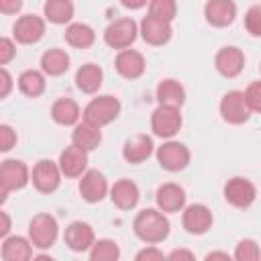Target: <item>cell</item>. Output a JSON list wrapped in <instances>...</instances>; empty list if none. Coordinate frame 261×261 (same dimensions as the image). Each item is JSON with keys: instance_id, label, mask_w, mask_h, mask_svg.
Segmentation results:
<instances>
[{"instance_id": "obj_1", "label": "cell", "mask_w": 261, "mask_h": 261, "mask_svg": "<svg viewBox=\"0 0 261 261\" xmlns=\"http://www.w3.org/2000/svg\"><path fill=\"white\" fill-rule=\"evenodd\" d=\"M133 230L135 234L147 243V245H157L161 241L167 239L169 234V220L163 214V210H155V208H145L141 210L135 220H133Z\"/></svg>"}, {"instance_id": "obj_2", "label": "cell", "mask_w": 261, "mask_h": 261, "mask_svg": "<svg viewBox=\"0 0 261 261\" xmlns=\"http://www.w3.org/2000/svg\"><path fill=\"white\" fill-rule=\"evenodd\" d=\"M82 114H84V120L86 122L102 128V126L110 124L120 114V102H118L116 96L104 94V96H98V98L90 100Z\"/></svg>"}, {"instance_id": "obj_3", "label": "cell", "mask_w": 261, "mask_h": 261, "mask_svg": "<svg viewBox=\"0 0 261 261\" xmlns=\"http://www.w3.org/2000/svg\"><path fill=\"white\" fill-rule=\"evenodd\" d=\"M181 128V114L177 106L159 104L151 114V130L161 139H171Z\"/></svg>"}, {"instance_id": "obj_4", "label": "cell", "mask_w": 261, "mask_h": 261, "mask_svg": "<svg viewBox=\"0 0 261 261\" xmlns=\"http://www.w3.org/2000/svg\"><path fill=\"white\" fill-rule=\"evenodd\" d=\"M57 234H59V226L51 214H45V212L37 214L29 222V239H31L33 247H37V249L53 247L57 241Z\"/></svg>"}, {"instance_id": "obj_5", "label": "cell", "mask_w": 261, "mask_h": 261, "mask_svg": "<svg viewBox=\"0 0 261 261\" xmlns=\"http://www.w3.org/2000/svg\"><path fill=\"white\" fill-rule=\"evenodd\" d=\"M137 33H139V29H137V22L133 18H128V16L116 18L114 22H110L106 27V31H104V43L108 47H112V49L122 51V49H128L135 43Z\"/></svg>"}, {"instance_id": "obj_6", "label": "cell", "mask_w": 261, "mask_h": 261, "mask_svg": "<svg viewBox=\"0 0 261 261\" xmlns=\"http://www.w3.org/2000/svg\"><path fill=\"white\" fill-rule=\"evenodd\" d=\"M29 184V167L18 159H6L0 167V186H2V202L8 192L22 190Z\"/></svg>"}, {"instance_id": "obj_7", "label": "cell", "mask_w": 261, "mask_h": 261, "mask_svg": "<svg viewBox=\"0 0 261 261\" xmlns=\"http://www.w3.org/2000/svg\"><path fill=\"white\" fill-rule=\"evenodd\" d=\"M61 175L63 173H61L59 163H55L51 159H41L35 163L31 179H33V186L41 194H53L61 184Z\"/></svg>"}, {"instance_id": "obj_8", "label": "cell", "mask_w": 261, "mask_h": 261, "mask_svg": "<svg viewBox=\"0 0 261 261\" xmlns=\"http://www.w3.org/2000/svg\"><path fill=\"white\" fill-rule=\"evenodd\" d=\"M220 116L222 120H226L228 124H243L249 120L251 116V108L245 100V92L232 90L226 92L220 100Z\"/></svg>"}, {"instance_id": "obj_9", "label": "cell", "mask_w": 261, "mask_h": 261, "mask_svg": "<svg viewBox=\"0 0 261 261\" xmlns=\"http://www.w3.org/2000/svg\"><path fill=\"white\" fill-rule=\"evenodd\" d=\"M157 161L167 171H181L190 163V149L179 141H167L157 147Z\"/></svg>"}, {"instance_id": "obj_10", "label": "cell", "mask_w": 261, "mask_h": 261, "mask_svg": "<svg viewBox=\"0 0 261 261\" xmlns=\"http://www.w3.org/2000/svg\"><path fill=\"white\" fill-rule=\"evenodd\" d=\"M257 190L247 177H230L224 186V198L234 208H249L255 202Z\"/></svg>"}, {"instance_id": "obj_11", "label": "cell", "mask_w": 261, "mask_h": 261, "mask_svg": "<svg viewBox=\"0 0 261 261\" xmlns=\"http://www.w3.org/2000/svg\"><path fill=\"white\" fill-rule=\"evenodd\" d=\"M139 33H141V37H143L145 43L159 47V45L169 43L173 31H171V22H167V20H163V18H157V16H153V14H147V16L141 20Z\"/></svg>"}, {"instance_id": "obj_12", "label": "cell", "mask_w": 261, "mask_h": 261, "mask_svg": "<svg viewBox=\"0 0 261 261\" xmlns=\"http://www.w3.org/2000/svg\"><path fill=\"white\" fill-rule=\"evenodd\" d=\"M14 39L20 45H33L43 39L45 35V20L37 14H22L14 22Z\"/></svg>"}, {"instance_id": "obj_13", "label": "cell", "mask_w": 261, "mask_h": 261, "mask_svg": "<svg viewBox=\"0 0 261 261\" xmlns=\"http://www.w3.org/2000/svg\"><path fill=\"white\" fill-rule=\"evenodd\" d=\"M57 163L65 177H80L86 173V167H88V151L71 143L69 147H65L59 153Z\"/></svg>"}, {"instance_id": "obj_14", "label": "cell", "mask_w": 261, "mask_h": 261, "mask_svg": "<svg viewBox=\"0 0 261 261\" xmlns=\"http://www.w3.org/2000/svg\"><path fill=\"white\" fill-rule=\"evenodd\" d=\"M181 224L190 234H204L212 226V212L204 204H190L184 208Z\"/></svg>"}, {"instance_id": "obj_15", "label": "cell", "mask_w": 261, "mask_h": 261, "mask_svg": "<svg viewBox=\"0 0 261 261\" xmlns=\"http://www.w3.org/2000/svg\"><path fill=\"white\" fill-rule=\"evenodd\" d=\"M214 67L224 77H237L245 67V55L239 47H222L214 57Z\"/></svg>"}, {"instance_id": "obj_16", "label": "cell", "mask_w": 261, "mask_h": 261, "mask_svg": "<svg viewBox=\"0 0 261 261\" xmlns=\"http://www.w3.org/2000/svg\"><path fill=\"white\" fill-rule=\"evenodd\" d=\"M204 16L208 24L216 29L228 27L237 18V4L234 0H208L204 6Z\"/></svg>"}, {"instance_id": "obj_17", "label": "cell", "mask_w": 261, "mask_h": 261, "mask_svg": "<svg viewBox=\"0 0 261 261\" xmlns=\"http://www.w3.org/2000/svg\"><path fill=\"white\" fill-rule=\"evenodd\" d=\"M80 194L86 202L96 204L102 202L104 196L108 194V181L104 177V173H100L98 169H90L82 175L80 179Z\"/></svg>"}, {"instance_id": "obj_18", "label": "cell", "mask_w": 261, "mask_h": 261, "mask_svg": "<svg viewBox=\"0 0 261 261\" xmlns=\"http://www.w3.org/2000/svg\"><path fill=\"white\" fill-rule=\"evenodd\" d=\"M63 241L65 245L75 251V253H84V251H90L92 245L96 243L94 241V230L88 222H82V220H75L71 222L67 228H65V234H63Z\"/></svg>"}, {"instance_id": "obj_19", "label": "cell", "mask_w": 261, "mask_h": 261, "mask_svg": "<svg viewBox=\"0 0 261 261\" xmlns=\"http://www.w3.org/2000/svg\"><path fill=\"white\" fill-rule=\"evenodd\" d=\"M114 67L122 77L137 80V77H141L145 73L147 63H145L143 53H139L135 49H122V51H118V55L114 59Z\"/></svg>"}, {"instance_id": "obj_20", "label": "cell", "mask_w": 261, "mask_h": 261, "mask_svg": "<svg viewBox=\"0 0 261 261\" xmlns=\"http://www.w3.org/2000/svg\"><path fill=\"white\" fill-rule=\"evenodd\" d=\"M155 202H157V208L163 212H179L186 206V192L181 186L169 181L159 186L155 194Z\"/></svg>"}, {"instance_id": "obj_21", "label": "cell", "mask_w": 261, "mask_h": 261, "mask_svg": "<svg viewBox=\"0 0 261 261\" xmlns=\"http://www.w3.org/2000/svg\"><path fill=\"white\" fill-rule=\"evenodd\" d=\"M139 188L135 181L130 179H118L112 188H110V200L116 208L120 210H133L139 204Z\"/></svg>"}, {"instance_id": "obj_22", "label": "cell", "mask_w": 261, "mask_h": 261, "mask_svg": "<svg viewBox=\"0 0 261 261\" xmlns=\"http://www.w3.org/2000/svg\"><path fill=\"white\" fill-rule=\"evenodd\" d=\"M80 116H82L80 106L71 98H59L51 106V118L57 124H61V126H75L77 120H80Z\"/></svg>"}, {"instance_id": "obj_23", "label": "cell", "mask_w": 261, "mask_h": 261, "mask_svg": "<svg viewBox=\"0 0 261 261\" xmlns=\"http://www.w3.org/2000/svg\"><path fill=\"white\" fill-rule=\"evenodd\" d=\"M153 153V139L147 135H137L128 139L122 147V157L128 163H143Z\"/></svg>"}, {"instance_id": "obj_24", "label": "cell", "mask_w": 261, "mask_h": 261, "mask_svg": "<svg viewBox=\"0 0 261 261\" xmlns=\"http://www.w3.org/2000/svg\"><path fill=\"white\" fill-rule=\"evenodd\" d=\"M33 257V243L24 237H6L2 243L4 261H29Z\"/></svg>"}, {"instance_id": "obj_25", "label": "cell", "mask_w": 261, "mask_h": 261, "mask_svg": "<svg viewBox=\"0 0 261 261\" xmlns=\"http://www.w3.org/2000/svg\"><path fill=\"white\" fill-rule=\"evenodd\" d=\"M104 80L102 69L96 63H86L75 71V86L84 92V94H94L100 90Z\"/></svg>"}, {"instance_id": "obj_26", "label": "cell", "mask_w": 261, "mask_h": 261, "mask_svg": "<svg viewBox=\"0 0 261 261\" xmlns=\"http://www.w3.org/2000/svg\"><path fill=\"white\" fill-rule=\"evenodd\" d=\"M71 143L86 149V151H94L100 143H102V133L98 126L90 124V122H80L73 126V133H71Z\"/></svg>"}, {"instance_id": "obj_27", "label": "cell", "mask_w": 261, "mask_h": 261, "mask_svg": "<svg viewBox=\"0 0 261 261\" xmlns=\"http://www.w3.org/2000/svg\"><path fill=\"white\" fill-rule=\"evenodd\" d=\"M157 102L159 104H167V106H181L186 102V90L179 82L175 80H161L157 90H155Z\"/></svg>"}, {"instance_id": "obj_28", "label": "cell", "mask_w": 261, "mask_h": 261, "mask_svg": "<svg viewBox=\"0 0 261 261\" xmlns=\"http://www.w3.org/2000/svg\"><path fill=\"white\" fill-rule=\"evenodd\" d=\"M65 41H67V45H71L75 49H88V47L94 45L96 33L86 22H71L65 29Z\"/></svg>"}, {"instance_id": "obj_29", "label": "cell", "mask_w": 261, "mask_h": 261, "mask_svg": "<svg viewBox=\"0 0 261 261\" xmlns=\"http://www.w3.org/2000/svg\"><path fill=\"white\" fill-rule=\"evenodd\" d=\"M41 69L47 75H63L69 69V55L63 49H49L41 55Z\"/></svg>"}, {"instance_id": "obj_30", "label": "cell", "mask_w": 261, "mask_h": 261, "mask_svg": "<svg viewBox=\"0 0 261 261\" xmlns=\"http://www.w3.org/2000/svg\"><path fill=\"white\" fill-rule=\"evenodd\" d=\"M43 14L53 24H65L73 18V2L71 0H45Z\"/></svg>"}, {"instance_id": "obj_31", "label": "cell", "mask_w": 261, "mask_h": 261, "mask_svg": "<svg viewBox=\"0 0 261 261\" xmlns=\"http://www.w3.org/2000/svg\"><path fill=\"white\" fill-rule=\"evenodd\" d=\"M45 71H37V69H24L18 75V90L29 96V98H39L45 92Z\"/></svg>"}, {"instance_id": "obj_32", "label": "cell", "mask_w": 261, "mask_h": 261, "mask_svg": "<svg viewBox=\"0 0 261 261\" xmlns=\"http://www.w3.org/2000/svg\"><path fill=\"white\" fill-rule=\"evenodd\" d=\"M118 257H120V249L116 241H110V239H100L90 249L92 261H116Z\"/></svg>"}, {"instance_id": "obj_33", "label": "cell", "mask_w": 261, "mask_h": 261, "mask_svg": "<svg viewBox=\"0 0 261 261\" xmlns=\"http://www.w3.org/2000/svg\"><path fill=\"white\" fill-rule=\"evenodd\" d=\"M149 14L171 22L177 14V4L175 0H149Z\"/></svg>"}, {"instance_id": "obj_34", "label": "cell", "mask_w": 261, "mask_h": 261, "mask_svg": "<svg viewBox=\"0 0 261 261\" xmlns=\"http://www.w3.org/2000/svg\"><path fill=\"white\" fill-rule=\"evenodd\" d=\"M234 259L237 261H259L261 249L253 239H243L234 247Z\"/></svg>"}, {"instance_id": "obj_35", "label": "cell", "mask_w": 261, "mask_h": 261, "mask_svg": "<svg viewBox=\"0 0 261 261\" xmlns=\"http://www.w3.org/2000/svg\"><path fill=\"white\" fill-rule=\"evenodd\" d=\"M245 29L253 37H261V4H255L245 12Z\"/></svg>"}, {"instance_id": "obj_36", "label": "cell", "mask_w": 261, "mask_h": 261, "mask_svg": "<svg viewBox=\"0 0 261 261\" xmlns=\"http://www.w3.org/2000/svg\"><path fill=\"white\" fill-rule=\"evenodd\" d=\"M245 100L251 112H261V82H253L245 90Z\"/></svg>"}, {"instance_id": "obj_37", "label": "cell", "mask_w": 261, "mask_h": 261, "mask_svg": "<svg viewBox=\"0 0 261 261\" xmlns=\"http://www.w3.org/2000/svg\"><path fill=\"white\" fill-rule=\"evenodd\" d=\"M16 145V133L8 124H0V149L10 151Z\"/></svg>"}, {"instance_id": "obj_38", "label": "cell", "mask_w": 261, "mask_h": 261, "mask_svg": "<svg viewBox=\"0 0 261 261\" xmlns=\"http://www.w3.org/2000/svg\"><path fill=\"white\" fill-rule=\"evenodd\" d=\"M14 55H16V47H14L12 39L2 37L0 39V65H6Z\"/></svg>"}, {"instance_id": "obj_39", "label": "cell", "mask_w": 261, "mask_h": 261, "mask_svg": "<svg viewBox=\"0 0 261 261\" xmlns=\"http://www.w3.org/2000/svg\"><path fill=\"white\" fill-rule=\"evenodd\" d=\"M163 259H165V255L153 245L137 253V261H163Z\"/></svg>"}, {"instance_id": "obj_40", "label": "cell", "mask_w": 261, "mask_h": 261, "mask_svg": "<svg viewBox=\"0 0 261 261\" xmlns=\"http://www.w3.org/2000/svg\"><path fill=\"white\" fill-rule=\"evenodd\" d=\"M10 88H12V77L8 73V69H0V98H6L10 94Z\"/></svg>"}, {"instance_id": "obj_41", "label": "cell", "mask_w": 261, "mask_h": 261, "mask_svg": "<svg viewBox=\"0 0 261 261\" xmlns=\"http://www.w3.org/2000/svg\"><path fill=\"white\" fill-rule=\"evenodd\" d=\"M20 8H22V0H0L2 14H16Z\"/></svg>"}, {"instance_id": "obj_42", "label": "cell", "mask_w": 261, "mask_h": 261, "mask_svg": "<svg viewBox=\"0 0 261 261\" xmlns=\"http://www.w3.org/2000/svg\"><path fill=\"white\" fill-rule=\"evenodd\" d=\"M167 259H171V261H175V259H188V261H192L194 259V253L192 251H186V249H175V251H171L167 255Z\"/></svg>"}, {"instance_id": "obj_43", "label": "cell", "mask_w": 261, "mask_h": 261, "mask_svg": "<svg viewBox=\"0 0 261 261\" xmlns=\"http://www.w3.org/2000/svg\"><path fill=\"white\" fill-rule=\"evenodd\" d=\"M0 218H2V226H0V237L2 239H6V234H8V230H10V216H8V212H0Z\"/></svg>"}, {"instance_id": "obj_44", "label": "cell", "mask_w": 261, "mask_h": 261, "mask_svg": "<svg viewBox=\"0 0 261 261\" xmlns=\"http://www.w3.org/2000/svg\"><path fill=\"white\" fill-rule=\"evenodd\" d=\"M147 2H149V0H120V4H122L124 8H130V10H139V8H143Z\"/></svg>"}, {"instance_id": "obj_45", "label": "cell", "mask_w": 261, "mask_h": 261, "mask_svg": "<svg viewBox=\"0 0 261 261\" xmlns=\"http://www.w3.org/2000/svg\"><path fill=\"white\" fill-rule=\"evenodd\" d=\"M228 259V253H208L206 255V259Z\"/></svg>"}, {"instance_id": "obj_46", "label": "cell", "mask_w": 261, "mask_h": 261, "mask_svg": "<svg viewBox=\"0 0 261 261\" xmlns=\"http://www.w3.org/2000/svg\"><path fill=\"white\" fill-rule=\"evenodd\" d=\"M259 69H261V65H259Z\"/></svg>"}]
</instances>
